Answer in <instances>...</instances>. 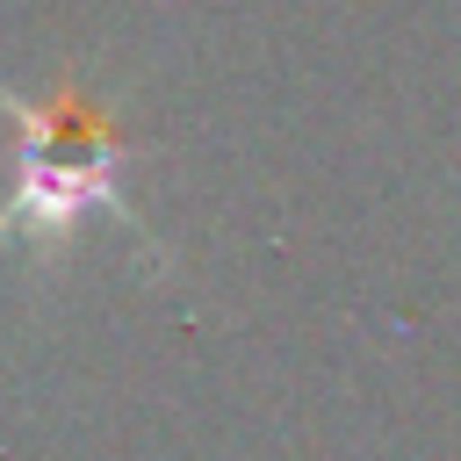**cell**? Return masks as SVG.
Wrapping results in <instances>:
<instances>
[{
  "label": "cell",
  "instance_id": "1",
  "mask_svg": "<svg viewBox=\"0 0 461 461\" xmlns=\"http://www.w3.org/2000/svg\"><path fill=\"white\" fill-rule=\"evenodd\" d=\"M22 122V187L7 202V223H36V230H72L86 209H101L115 194V144L108 122L79 101H7Z\"/></svg>",
  "mask_w": 461,
  "mask_h": 461
}]
</instances>
